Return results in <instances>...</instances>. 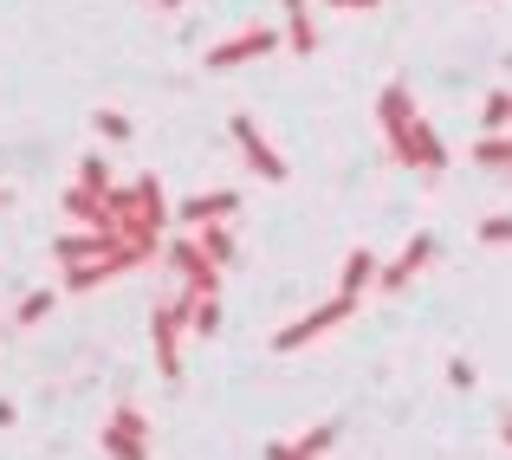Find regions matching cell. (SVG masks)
<instances>
[{
  "label": "cell",
  "instance_id": "cell-1",
  "mask_svg": "<svg viewBox=\"0 0 512 460\" xmlns=\"http://www.w3.org/2000/svg\"><path fill=\"white\" fill-rule=\"evenodd\" d=\"M111 214H117V227H124L130 247H143V253H156V260H163V240H169V195H163V182H156V175L117 182V188H111Z\"/></svg>",
  "mask_w": 512,
  "mask_h": 460
},
{
  "label": "cell",
  "instance_id": "cell-2",
  "mask_svg": "<svg viewBox=\"0 0 512 460\" xmlns=\"http://www.w3.org/2000/svg\"><path fill=\"white\" fill-rule=\"evenodd\" d=\"M383 143H389V156H396L402 169H415V175H441L448 169V143L435 137V124H428L422 111H409L402 124H389Z\"/></svg>",
  "mask_w": 512,
  "mask_h": 460
},
{
  "label": "cell",
  "instance_id": "cell-3",
  "mask_svg": "<svg viewBox=\"0 0 512 460\" xmlns=\"http://www.w3.org/2000/svg\"><path fill=\"white\" fill-rule=\"evenodd\" d=\"M188 305L195 299H156L150 311V357H156V370H163V383H182V344H188Z\"/></svg>",
  "mask_w": 512,
  "mask_h": 460
},
{
  "label": "cell",
  "instance_id": "cell-4",
  "mask_svg": "<svg viewBox=\"0 0 512 460\" xmlns=\"http://www.w3.org/2000/svg\"><path fill=\"white\" fill-rule=\"evenodd\" d=\"M163 266L182 279V299H221V266L195 247V234H188V227L163 240Z\"/></svg>",
  "mask_w": 512,
  "mask_h": 460
},
{
  "label": "cell",
  "instance_id": "cell-5",
  "mask_svg": "<svg viewBox=\"0 0 512 460\" xmlns=\"http://www.w3.org/2000/svg\"><path fill=\"white\" fill-rule=\"evenodd\" d=\"M350 318H357V299H344V292H331L325 305H312V311H299V318H292V324H279V331L266 337V344H273L279 357H292V350L318 344V337H325V331H338V324H350Z\"/></svg>",
  "mask_w": 512,
  "mask_h": 460
},
{
  "label": "cell",
  "instance_id": "cell-6",
  "mask_svg": "<svg viewBox=\"0 0 512 460\" xmlns=\"http://www.w3.org/2000/svg\"><path fill=\"white\" fill-rule=\"evenodd\" d=\"M98 448H104V460H150V415L137 402H117L98 428Z\"/></svg>",
  "mask_w": 512,
  "mask_h": 460
},
{
  "label": "cell",
  "instance_id": "cell-7",
  "mask_svg": "<svg viewBox=\"0 0 512 460\" xmlns=\"http://www.w3.org/2000/svg\"><path fill=\"white\" fill-rule=\"evenodd\" d=\"M227 137H234V150L247 156V169L260 175V182H273V188H279V182H286V175H292V169H286V156H279L273 143H266V130L253 124L247 111H234V117H227Z\"/></svg>",
  "mask_w": 512,
  "mask_h": 460
},
{
  "label": "cell",
  "instance_id": "cell-8",
  "mask_svg": "<svg viewBox=\"0 0 512 460\" xmlns=\"http://www.w3.org/2000/svg\"><path fill=\"white\" fill-rule=\"evenodd\" d=\"M435 253H441V240H435V234H409V240H402V253L383 266V273H376V292H389V299H396V292H409L415 279L435 266Z\"/></svg>",
  "mask_w": 512,
  "mask_h": 460
},
{
  "label": "cell",
  "instance_id": "cell-9",
  "mask_svg": "<svg viewBox=\"0 0 512 460\" xmlns=\"http://www.w3.org/2000/svg\"><path fill=\"white\" fill-rule=\"evenodd\" d=\"M273 46H286V33H279V26H247V33H234V39H221V46H208V72H240V65L266 59Z\"/></svg>",
  "mask_w": 512,
  "mask_h": 460
},
{
  "label": "cell",
  "instance_id": "cell-10",
  "mask_svg": "<svg viewBox=\"0 0 512 460\" xmlns=\"http://www.w3.org/2000/svg\"><path fill=\"white\" fill-rule=\"evenodd\" d=\"M124 247V234H111V227H78V234H59L52 240V260L59 266H85V260H104V253Z\"/></svg>",
  "mask_w": 512,
  "mask_h": 460
},
{
  "label": "cell",
  "instance_id": "cell-11",
  "mask_svg": "<svg viewBox=\"0 0 512 460\" xmlns=\"http://www.w3.org/2000/svg\"><path fill=\"white\" fill-rule=\"evenodd\" d=\"M234 214H240L234 188H208V195H188L182 208H175V221L182 227H208V221H234Z\"/></svg>",
  "mask_w": 512,
  "mask_h": 460
},
{
  "label": "cell",
  "instance_id": "cell-12",
  "mask_svg": "<svg viewBox=\"0 0 512 460\" xmlns=\"http://www.w3.org/2000/svg\"><path fill=\"white\" fill-rule=\"evenodd\" d=\"M376 273H383V260H376L370 247H350L344 253V273H338V292L363 305V292H376Z\"/></svg>",
  "mask_w": 512,
  "mask_h": 460
},
{
  "label": "cell",
  "instance_id": "cell-13",
  "mask_svg": "<svg viewBox=\"0 0 512 460\" xmlns=\"http://www.w3.org/2000/svg\"><path fill=\"white\" fill-rule=\"evenodd\" d=\"M188 234H195V247L208 253V260L221 266V273H227V266L240 260V240H234V221H208V227H188Z\"/></svg>",
  "mask_w": 512,
  "mask_h": 460
},
{
  "label": "cell",
  "instance_id": "cell-14",
  "mask_svg": "<svg viewBox=\"0 0 512 460\" xmlns=\"http://www.w3.org/2000/svg\"><path fill=\"white\" fill-rule=\"evenodd\" d=\"M279 7H286V46H292V52H318L312 7H305V0H279Z\"/></svg>",
  "mask_w": 512,
  "mask_h": 460
},
{
  "label": "cell",
  "instance_id": "cell-15",
  "mask_svg": "<svg viewBox=\"0 0 512 460\" xmlns=\"http://www.w3.org/2000/svg\"><path fill=\"white\" fill-rule=\"evenodd\" d=\"M467 156H474L480 169H493V175H512V130H487Z\"/></svg>",
  "mask_w": 512,
  "mask_h": 460
},
{
  "label": "cell",
  "instance_id": "cell-16",
  "mask_svg": "<svg viewBox=\"0 0 512 460\" xmlns=\"http://www.w3.org/2000/svg\"><path fill=\"white\" fill-rule=\"evenodd\" d=\"M415 111V91L409 85H402V78H396V85H383V98H376V124H402V117H409Z\"/></svg>",
  "mask_w": 512,
  "mask_h": 460
},
{
  "label": "cell",
  "instance_id": "cell-17",
  "mask_svg": "<svg viewBox=\"0 0 512 460\" xmlns=\"http://www.w3.org/2000/svg\"><path fill=\"white\" fill-rule=\"evenodd\" d=\"M52 305H59V286H39V292H26V299H20V311H13V324H20V331H33V324H46V318H52Z\"/></svg>",
  "mask_w": 512,
  "mask_h": 460
},
{
  "label": "cell",
  "instance_id": "cell-18",
  "mask_svg": "<svg viewBox=\"0 0 512 460\" xmlns=\"http://www.w3.org/2000/svg\"><path fill=\"white\" fill-rule=\"evenodd\" d=\"M188 337H201V344L221 337V299H195L188 305Z\"/></svg>",
  "mask_w": 512,
  "mask_h": 460
},
{
  "label": "cell",
  "instance_id": "cell-19",
  "mask_svg": "<svg viewBox=\"0 0 512 460\" xmlns=\"http://www.w3.org/2000/svg\"><path fill=\"white\" fill-rule=\"evenodd\" d=\"M78 188H91V195H111V188H117V175H111V162H104L98 150H91L85 162H78Z\"/></svg>",
  "mask_w": 512,
  "mask_h": 460
},
{
  "label": "cell",
  "instance_id": "cell-20",
  "mask_svg": "<svg viewBox=\"0 0 512 460\" xmlns=\"http://www.w3.org/2000/svg\"><path fill=\"white\" fill-rule=\"evenodd\" d=\"M91 130H98L104 143H130V137H137V124H130L124 111H98V117H91Z\"/></svg>",
  "mask_w": 512,
  "mask_h": 460
},
{
  "label": "cell",
  "instance_id": "cell-21",
  "mask_svg": "<svg viewBox=\"0 0 512 460\" xmlns=\"http://www.w3.org/2000/svg\"><path fill=\"white\" fill-rule=\"evenodd\" d=\"M480 130H512V91H493L487 111H480Z\"/></svg>",
  "mask_w": 512,
  "mask_h": 460
},
{
  "label": "cell",
  "instance_id": "cell-22",
  "mask_svg": "<svg viewBox=\"0 0 512 460\" xmlns=\"http://www.w3.org/2000/svg\"><path fill=\"white\" fill-rule=\"evenodd\" d=\"M292 441H299L305 454L325 460V454H331V441H338V422H318V428H305V435H292Z\"/></svg>",
  "mask_w": 512,
  "mask_h": 460
},
{
  "label": "cell",
  "instance_id": "cell-23",
  "mask_svg": "<svg viewBox=\"0 0 512 460\" xmlns=\"http://www.w3.org/2000/svg\"><path fill=\"white\" fill-rule=\"evenodd\" d=\"M448 389H461V396L480 389V363L474 357H448Z\"/></svg>",
  "mask_w": 512,
  "mask_h": 460
},
{
  "label": "cell",
  "instance_id": "cell-24",
  "mask_svg": "<svg viewBox=\"0 0 512 460\" xmlns=\"http://www.w3.org/2000/svg\"><path fill=\"white\" fill-rule=\"evenodd\" d=\"M480 247H512V214H487L480 221Z\"/></svg>",
  "mask_w": 512,
  "mask_h": 460
},
{
  "label": "cell",
  "instance_id": "cell-25",
  "mask_svg": "<svg viewBox=\"0 0 512 460\" xmlns=\"http://www.w3.org/2000/svg\"><path fill=\"white\" fill-rule=\"evenodd\" d=\"M260 460H318V454H305L299 441H266V448H260Z\"/></svg>",
  "mask_w": 512,
  "mask_h": 460
},
{
  "label": "cell",
  "instance_id": "cell-26",
  "mask_svg": "<svg viewBox=\"0 0 512 460\" xmlns=\"http://www.w3.org/2000/svg\"><path fill=\"white\" fill-rule=\"evenodd\" d=\"M13 422H20V409H13V402L0 396V428H13Z\"/></svg>",
  "mask_w": 512,
  "mask_h": 460
},
{
  "label": "cell",
  "instance_id": "cell-27",
  "mask_svg": "<svg viewBox=\"0 0 512 460\" xmlns=\"http://www.w3.org/2000/svg\"><path fill=\"white\" fill-rule=\"evenodd\" d=\"M331 7H363V13H370V7H376V0H331Z\"/></svg>",
  "mask_w": 512,
  "mask_h": 460
},
{
  "label": "cell",
  "instance_id": "cell-28",
  "mask_svg": "<svg viewBox=\"0 0 512 460\" xmlns=\"http://www.w3.org/2000/svg\"><path fill=\"white\" fill-rule=\"evenodd\" d=\"M500 441H506V448H512V409H506V422H500Z\"/></svg>",
  "mask_w": 512,
  "mask_h": 460
},
{
  "label": "cell",
  "instance_id": "cell-29",
  "mask_svg": "<svg viewBox=\"0 0 512 460\" xmlns=\"http://www.w3.org/2000/svg\"><path fill=\"white\" fill-rule=\"evenodd\" d=\"M156 7H169V13H175V7H182V0H156Z\"/></svg>",
  "mask_w": 512,
  "mask_h": 460
},
{
  "label": "cell",
  "instance_id": "cell-30",
  "mask_svg": "<svg viewBox=\"0 0 512 460\" xmlns=\"http://www.w3.org/2000/svg\"><path fill=\"white\" fill-rule=\"evenodd\" d=\"M506 182H512V175H506Z\"/></svg>",
  "mask_w": 512,
  "mask_h": 460
}]
</instances>
